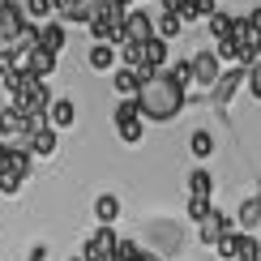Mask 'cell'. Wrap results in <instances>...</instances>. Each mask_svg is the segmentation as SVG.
<instances>
[{
  "mask_svg": "<svg viewBox=\"0 0 261 261\" xmlns=\"http://www.w3.org/2000/svg\"><path fill=\"white\" fill-rule=\"evenodd\" d=\"M73 261H82V257H73Z\"/></svg>",
  "mask_w": 261,
  "mask_h": 261,
  "instance_id": "d6a6232c",
  "label": "cell"
},
{
  "mask_svg": "<svg viewBox=\"0 0 261 261\" xmlns=\"http://www.w3.org/2000/svg\"><path fill=\"white\" fill-rule=\"evenodd\" d=\"M189 154L193 159H210L214 154V137L205 133V128H193V133H189Z\"/></svg>",
  "mask_w": 261,
  "mask_h": 261,
  "instance_id": "ffe728a7",
  "label": "cell"
},
{
  "mask_svg": "<svg viewBox=\"0 0 261 261\" xmlns=\"http://www.w3.org/2000/svg\"><path fill=\"white\" fill-rule=\"evenodd\" d=\"M56 60H60V56H51V51H43V47H35V51H30V56H26V64H21V69H26L30 77L47 82L51 73H56Z\"/></svg>",
  "mask_w": 261,
  "mask_h": 261,
  "instance_id": "7c38bea8",
  "label": "cell"
},
{
  "mask_svg": "<svg viewBox=\"0 0 261 261\" xmlns=\"http://www.w3.org/2000/svg\"><path fill=\"white\" fill-rule=\"evenodd\" d=\"M0 112H5V94H0Z\"/></svg>",
  "mask_w": 261,
  "mask_h": 261,
  "instance_id": "4dcf8cb0",
  "label": "cell"
},
{
  "mask_svg": "<svg viewBox=\"0 0 261 261\" xmlns=\"http://www.w3.org/2000/svg\"><path fill=\"white\" fill-rule=\"evenodd\" d=\"M116 133H120L124 146H137L141 141V107H137V99H120V107H116Z\"/></svg>",
  "mask_w": 261,
  "mask_h": 261,
  "instance_id": "277c9868",
  "label": "cell"
},
{
  "mask_svg": "<svg viewBox=\"0 0 261 261\" xmlns=\"http://www.w3.org/2000/svg\"><path fill=\"white\" fill-rule=\"evenodd\" d=\"M21 30H26L21 5H17V0H5V5H0V51H9V43H13Z\"/></svg>",
  "mask_w": 261,
  "mask_h": 261,
  "instance_id": "52a82bcc",
  "label": "cell"
},
{
  "mask_svg": "<svg viewBox=\"0 0 261 261\" xmlns=\"http://www.w3.org/2000/svg\"><path fill=\"white\" fill-rule=\"evenodd\" d=\"M86 64H90V69H112V64H116V47H107V43H94L90 56H86Z\"/></svg>",
  "mask_w": 261,
  "mask_h": 261,
  "instance_id": "7402d4cb",
  "label": "cell"
},
{
  "mask_svg": "<svg viewBox=\"0 0 261 261\" xmlns=\"http://www.w3.org/2000/svg\"><path fill=\"white\" fill-rule=\"evenodd\" d=\"M163 64H167V43H163V39L154 35L150 43H141V69H150V73H163Z\"/></svg>",
  "mask_w": 261,
  "mask_h": 261,
  "instance_id": "5bb4252c",
  "label": "cell"
},
{
  "mask_svg": "<svg viewBox=\"0 0 261 261\" xmlns=\"http://www.w3.org/2000/svg\"><path fill=\"white\" fill-rule=\"evenodd\" d=\"M13 107L21 116H47V107H51V90H47V82H30L26 90L13 99Z\"/></svg>",
  "mask_w": 261,
  "mask_h": 261,
  "instance_id": "5b68a950",
  "label": "cell"
},
{
  "mask_svg": "<svg viewBox=\"0 0 261 261\" xmlns=\"http://www.w3.org/2000/svg\"><path fill=\"white\" fill-rule=\"evenodd\" d=\"M21 189H26V180H21V176H9V171L0 176V193H9V197H17Z\"/></svg>",
  "mask_w": 261,
  "mask_h": 261,
  "instance_id": "cb8c5ba5",
  "label": "cell"
},
{
  "mask_svg": "<svg viewBox=\"0 0 261 261\" xmlns=\"http://www.w3.org/2000/svg\"><path fill=\"white\" fill-rule=\"evenodd\" d=\"M94 219H99V227H112L120 219V197H116V193H99V197H94Z\"/></svg>",
  "mask_w": 261,
  "mask_h": 261,
  "instance_id": "2e32d148",
  "label": "cell"
},
{
  "mask_svg": "<svg viewBox=\"0 0 261 261\" xmlns=\"http://www.w3.org/2000/svg\"><path fill=\"white\" fill-rule=\"evenodd\" d=\"M64 43H69V30H64V21H43V26H39V47H43V51L60 56Z\"/></svg>",
  "mask_w": 261,
  "mask_h": 261,
  "instance_id": "30bf717a",
  "label": "cell"
},
{
  "mask_svg": "<svg viewBox=\"0 0 261 261\" xmlns=\"http://www.w3.org/2000/svg\"><path fill=\"white\" fill-rule=\"evenodd\" d=\"M210 210H214L210 201H197V197H189V219H193V223H201V219H205Z\"/></svg>",
  "mask_w": 261,
  "mask_h": 261,
  "instance_id": "d4e9b609",
  "label": "cell"
},
{
  "mask_svg": "<svg viewBox=\"0 0 261 261\" xmlns=\"http://www.w3.org/2000/svg\"><path fill=\"white\" fill-rule=\"evenodd\" d=\"M124 35H128V43H150L154 39V17L141 13V9H128L124 13Z\"/></svg>",
  "mask_w": 261,
  "mask_h": 261,
  "instance_id": "9c48e42d",
  "label": "cell"
},
{
  "mask_svg": "<svg viewBox=\"0 0 261 261\" xmlns=\"http://www.w3.org/2000/svg\"><path fill=\"white\" fill-rule=\"evenodd\" d=\"M0 5H5V0H0Z\"/></svg>",
  "mask_w": 261,
  "mask_h": 261,
  "instance_id": "836d02e7",
  "label": "cell"
},
{
  "mask_svg": "<svg viewBox=\"0 0 261 261\" xmlns=\"http://www.w3.org/2000/svg\"><path fill=\"white\" fill-rule=\"evenodd\" d=\"M137 107H141V120H176L180 107H184V90L167 73H150L141 82V94H137Z\"/></svg>",
  "mask_w": 261,
  "mask_h": 261,
  "instance_id": "6da1fadb",
  "label": "cell"
},
{
  "mask_svg": "<svg viewBox=\"0 0 261 261\" xmlns=\"http://www.w3.org/2000/svg\"><path fill=\"white\" fill-rule=\"evenodd\" d=\"M189 69H193V86L205 90V94H210L214 86H219V77H223L219 56H214V51H193V56H189Z\"/></svg>",
  "mask_w": 261,
  "mask_h": 261,
  "instance_id": "3957f363",
  "label": "cell"
},
{
  "mask_svg": "<svg viewBox=\"0 0 261 261\" xmlns=\"http://www.w3.org/2000/svg\"><path fill=\"white\" fill-rule=\"evenodd\" d=\"M257 205H261V193H257Z\"/></svg>",
  "mask_w": 261,
  "mask_h": 261,
  "instance_id": "1f68e13d",
  "label": "cell"
},
{
  "mask_svg": "<svg viewBox=\"0 0 261 261\" xmlns=\"http://www.w3.org/2000/svg\"><path fill=\"white\" fill-rule=\"evenodd\" d=\"M5 146H9V141H5ZM30 163H35V154H30L26 146H9L5 150V171H9V176L30 180Z\"/></svg>",
  "mask_w": 261,
  "mask_h": 261,
  "instance_id": "4fadbf2b",
  "label": "cell"
},
{
  "mask_svg": "<svg viewBox=\"0 0 261 261\" xmlns=\"http://www.w3.org/2000/svg\"><path fill=\"white\" fill-rule=\"evenodd\" d=\"M56 146H60V133H51V128H43V133H35V137L26 141V150L35 159H51V154H56Z\"/></svg>",
  "mask_w": 261,
  "mask_h": 261,
  "instance_id": "e0dca14e",
  "label": "cell"
},
{
  "mask_svg": "<svg viewBox=\"0 0 261 261\" xmlns=\"http://www.w3.org/2000/svg\"><path fill=\"white\" fill-rule=\"evenodd\" d=\"M73 120H77V107H73V99H51V107H47V128H51V133L73 128Z\"/></svg>",
  "mask_w": 261,
  "mask_h": 261,
  "instance_id": "8fae6325",
  "label": "cell"
},
{
  "mask_svg": "<svg viewBox=\"0 0 261 261\" xmlns=\"http://www.w3.org/2000/svg\"><path fill=\"white\" fill-rule=\"evenodd\" d=\"M30 261H47V244H35V248H30Z\"/></svg>",
  "mask_w": 261,
  "mask_h": 261,
  "instance_id": "f1b7e54d",
  "label": "cell"
},
{
  "mask_svg": "<svg viewBox=\"0 0 261 261\" xmlns=\"http://www.w3.org/2000/svg\"><path fill=\"white\" fill-rule=\"evenodd\" d=\"M103 9H120V13H128V9H133V0H103Z\"/></svg>",
  "mask_w": 261,
  "mask_h": 261,
  "instance_id": "83f0119b",
  "label": "cell"
},
{
  "mask_svg": "<svg viewBox=\"0 0 261 261\" xmlns=\"http://www.w3.org/2000/svg\"><path fill=\"white\" fill-rule=\"evenodd\" d=\"M184 9H189V0H163V13H184Z\"/></svg>",
  "mask_w": 261,
  "mask_h": 261,
  "instance_id": "4316f807",
  "label": "cell"
},
{
  "mask_svg": "<svg viewBox=\"0 0 261 261\" xmlns=\"http://www.w3.org/2000/svg\"><path fill=\"white\" fill-rule=\"evenodd\" d=\"M231 21H236L231 13H223V9H214V13H210V21H205V26H210V35H214V39L223 43L227 35H231Z\"/></svg>",
  "mask_w": 261,
  "mask_h": 261,
  "instance_id": "603a6c76",
  "label": "cell"
},
{
  "mask_svg": "<svg viewBox=\"0 0 261 261\" xmlns=\"http://www.w3.org/2000/svg\"><path fill=\"white\" fill-rule=\"evenodd\" d=\"M21 13H26V21L30 26H43V21H56V5H51V0H26V5H21Z\"/></svg>",
  "mask_w": 261,
  "mask_h": 261,
  "instance_id": "d6986e66",
  "label": "cell"
},
{
  "mask_svg": "<svg viewBox=\"0 0 261 261\" xmlns=\"http://www.w3.org/2000/svg\"><path fill=\"white\" fill-rule=\"evenodd\" d=\"M257 227H261V205H257V197H248V201H240V210H236V231L253 236Z\"/></svg>",
  "mask_w": 261,
  "mask_h": 261,
  "instance_id": "9a60e30c",
  "label": "cell"
},
{
  "mask_svg": "<svg viewBox=\"0 0 261 261\" xmlns=\"http://www.w3.org/2000/svg\"><path fill=\"white\" fill-rule=\"evenodd\" d=\"M210 193H214V176H210L205 167H193V171H189V197L210 201Z\"/></svg>",
  "mask_w": 261,
  "mask_h": 261,
  "instance_id": "ac0fdd59",
  "label": "cell"
},
{
  "mask_svg": "<svg viewBox=\"0 0 261 261\" xmlns=\"http://www.w3.org/2000/svg\"><path fill=\"white\" fill-rule=\"evenodd\" d=\"M219 253H223V261H261V244L253 236H244V231H231L219 244Z\"/></svg>",
  "mask_w": 261,
  "mask_h": 261,
  "instance_id": "8992f818",
  "label": "cell"
},
{
  "mask_svg": "<svg viewBox=\"0 0 261 261\" xmlns=\"http://www.w3.org/2000/svg\"><path fill=\"white\" fill-rule=\"evenodd\" d=\"M133 261H163V257H159V253H150V248H141V253H137Z\"/></svg>",
  "mask_w": 261,
  "mask_h": 261,
  "instance_id": "f546056e",
  "label": "cell"
},
{
  "mask_svg": "<svg viewBox=\"0 0 261 261\" xmlns=\"http://www.w3.org/2000/svg\"><path fill=\"white\" fill-rule=\"evenodd\" d=\"M180 30H184V21H180L176 13H159V17H154V35H159L163 43H167V39H176Z\"/></svg>",
  "mask_w": 261,
  "mask_h": 261,
  "instance_id": "44dd1931",
  "label": "cell"
},
{
  "mask_svg": "<svg viewBox=\"0 0 261 261\" xmlns=\"http://www.w3.org/2000/svg\"><path fill=\"white\" fill-rule=\"evenodd\" d=\"M231 231H236V219H231V214H223V210H210V214L197 223V240H201L205 248H219Z\"/></svg>",
  "mask_w": 261,
  "mask_h": 261,
  "instance_id": "7a4b0ae2",
  "label": "cell"
},
{
  "mask_svg": "<svg viewBox=\"0 0 261 261\" xmlns=\"http://www.w3.org/2000/svg\"><path fill=\"white\" fill-rule=\"evenodd\" d=\"M248 90L261 99V64H253V69H248Z\"/></svg>",
  "mask_w": 261,
  "mask_h": 261,
  "instance_id": "484cf974",
  "label": "cell"
},
{
  "mask_svg": "<svg viewBox=\"0 0 261 261\" xmlns=\"http://www.w3.org/2000/svg\"><path fill=\"white\" fill-rule=\"evenodd\" d=\"M244 82H248V69H240V64H236V69H223V77H219V86L210 90V99L219 103V107H231L236 90H240Z\"/></svg>",
  "mask_w": 261,
  "mask_h": 261,
  "instance_id": "ba28073f",
  "label": "cell"
}]
</instances>
